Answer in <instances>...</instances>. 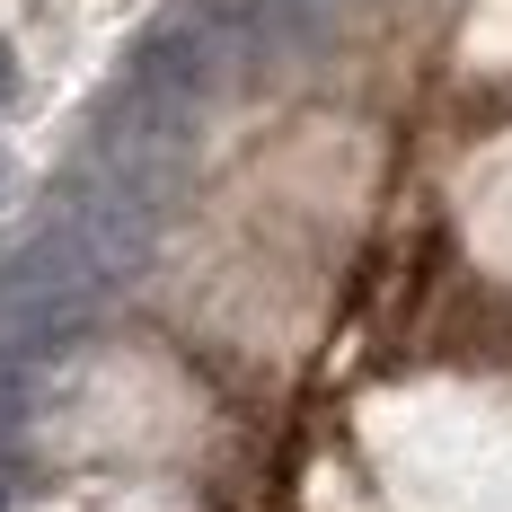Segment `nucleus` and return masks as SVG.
Wrapping results in <instances>:
<instances>
[{"instance_id":"1","label":"nucleus","mask_w":512,"mask_h":512,"mask_svg":"<svg viewBox=\"0 0 512 512\" xmlns=\"http://www.w3.org/2000/svg\"><path fill=\"white\" fill-rule=\"evenodd\" d=\"M106 283H115V265H106V256L89 248L62 212H53L45 230L9 256V274H0V345H9V354H27V345L71 336V327L106 301Z\"/></svg>"},{"instance_id":"2","label":"nucleus","mask_w":512,"mask_h":512,"mask_svg":"<svg viewBox=\"0 0 512 512\" xmlns=\"http://www.w3.org/2000/svg\"><path fill=\"white\" fill-rule=\"evenodd\" d=\"M18 98V53H9V36H0V106Z\"/></svg>"}]
</instances>
